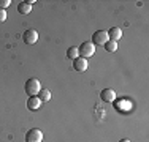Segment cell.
<instances>
[{
    "mask_svg": "<svg viewBox=\"0 0 149 142\" xmlns=\"http://www.w3.org/2000/svg\"><path fill=\"white\" fill-rule=\"evenodd\" d=\"M24 90H26V93L29 95V97H35V95H38L41 92V84L38 79H35V77H32L26 82L24 85Z\"/></svg>",
    "mask_w": 149,
    "mask_h": 142,
    "instance_id": "1",
    "label": "cell"
},
{
    "mask_svg": "<svg viewBox=\"0 0 149 142\" xmlns=\"http://www.w3.org/2000/svg\"><path fill=\"white\" fill-rule=\"evenodd\" d=\"M78 52H79V57L83 59H89L95 54V44L92 41H84L83 44L78 48Z\"/></svg>",
    "mask_w": 149,
    "mask_h": 142,
    "instance_id": "2",
    "label": "cell"
},
{
    "mask_svg": "<svg viewBox=\"0 0 149 142\" xmlns=\"http://www.w3.org/2000/svg\"><path fill=\"white\" fill-rule=\"evenodd\" d=\"M43 141V133L38 128H32L26 133V142H41Z\"/></svg>",
    "mask_w": 149,
    "mask_h": 142,
    "instance_id": "3",
    "label": "cell"
},
{
    "mask_svg": "<svg viewBox=\"0 0 149 142\" xmlns=\"http://www.w3.org/2000/svg\"><path fill=\"white\" fill-rule=\"evenodd\" d=\"M106 41H109V38H108V33H106L105 30H97V32H94V35H92V43L94 44H105Z\"/></svg>",
    "mask_w": 149,
    "mask_h": 142,
    "instance_id": "4",
    "label": "cell"
},
{
    "mask_svg": "<svg viewBox=\"0 0 149 142\" xmlns=\"http://www.w3.org/2000/svg\"><path fill=\"white\" fill-rule=\"evenodd\" d=\"M22 38H24V41H26L27 44H35V43L38 41V32L33 30V28H29V30L24 32Z\"/></svg>",
    "mask_w": 149,
    "mask_h": 142,
    "instance_id": "5",
    "label": "cell"
},
{
    "mask_svg": "<svg viewBox=\"0 0 149 142\" xmlns=\"http://www.w3.org/2000/svg\"><path fill=\"white\" fill-rule=\"evenodd\" d=\"M87 66H89V62H87V59L78 57V59L73 60V68L76 70V71H86Z\"/></svg>",
    "mask_w": 149,
    "mask_h": 142,
    "instance_id": "6",
    "label": "cell"
},
{
    "mask_svg": "<svg viewBox=\"0 0 149 142\" xmlns=\"http://www.w3.org/2000/svg\"><path fill=\"white\" fill-rule=\"evenodd\" d=\"M27 108H29L30 111H38V109L41 108V99L38 98V95L29 97V99H27Z\"/></svg>",
    "mask_w": 149,
    "mask_h": 142,
    "instance_id": "7",
    "label": "cell"
},
{
    "mask_svg": "<svg viewBox=\"0 0 149 142\" xmlns=\"http://www.w3.org/2000/svg\"><path fill=\"white\" fill-rule=\"evenodd\" d=\"M100 98L103 99L105 103H113L114 98H116V92L113 90V88H105V90H102Z\"/></svg>",
    "mask_w": 149,
    "mask_h": 142,
    "instance_id": "8",
    "label": "cell"
},
{
    "mask_svg": "<svg viewBox=\"0 0 149 142\" xmlns=\"http://www.w3.org/2000/svg\"><path fill=\"white\" fill-rule=\"evenodd\" d=\"M106 33H108V38H109V40H111V41H116V43H118L120 38H122V30H120V28H118V27L109 28Z\"/></svg>",
    "mask_w": 149,
    "mask_h": 142,
    "instance_id": "9",
    "label": "cell"
},
{
    "mask_svg": "<svg viewBox=\"0 0 149 142\" xmlns=\"http://www.w3.org/2000/svg\"><path fill=\"white\" fill-rule=\"evenodd\" d=\"M17 11L21 14H29L32 11V5L29 2H21L19 5H17Z\"/></svg>",
    "mask_w": 149,
    "mask_h": 142,
    "instance_id": "10",
    "label": "cell"
},
{
    "mask_svg": "<svg viewBox=\"0 0 149 142\" xmlns=\"http://www.w3.org/2000/svg\"><path fill=\"white\" fill-rule=\"evenodd\" d=\"M103 46H105L106 51L111 52V54H114V52L118 51V43H116V41H111V40H109V41H106Z\"/></svg>",
    "mask_w": 149,
    "mask_h": 142,
    "instance_id": "11",
    "label": "cell"
},
{
    "mask_svg": "<svg viewBox=\"0 0 149 142\" xmlns=\"http://www.w3.org/2000/svg\"><path fill=\"white\" fill-rule=\"evenodd\" d=\"M67 57H68L70 60H74L79 57V52H78V48H68V51H67Z\"/></svg>",
    "mask_w": 149,
    "mask_h": 142,
    "instance_id": "12",
    "label": "cell"
},
{
    "mask_svg": "<svg viewBox=\"0 0 149 142\" xmlns=\"http://www.w3.org/2000/svg\"><path fill=\"white\" fill-rule=\"evenodd\" d=\"M38 98L41 99V103L49 101V99H51V92H49V90H41L40 93H38Z\"/></svg>",
    "mask_w": 149,
    "mask_h": 142,
    "instance_id": "13",
    "label": "cell"
},
{
    "mask_svg": "<svg viewBox=\"0 0 149 142\" xmlns=\"http://www.w3.org/2000/svg\"><path fill=\"white\" fill-rule=\"evenodd\" d=\"M10 0H0V10H5V8H8L10 6Z\"/></svg>",
    "mask_w": 149,
    "mask_h": 142,
    "instance_id": "14",
    "label": "cell"
},
{
    "mask_svg": "<svg viewBox=\"0 0 149 142\" xmlns=\"http://www.w3.org/2000/svg\"><path fill=\"white\" fill-rule=\"evenodd\" d=\"M5 21H6V11L0 10V22H5Z\"/></svg>",
    "mask_w": 149,
    "mask_h": 142,
    "instance_id": "15",
    "label": "cell"
},
{
    "mask_svg": "<svg viewBox=\"0 0 149 142\" xmlns=\"http://www.w3.org/2000/svg\"><path fill=\"white\" fill-rule=\"evenodd\" d=\"M119 142H130L129 139H122V141H119Z\"/></svg>",
    "mask_w": 149,
    "mask_h": 142,
    "instance_id": "16",
    "label": "cell"
}]
</instances>
